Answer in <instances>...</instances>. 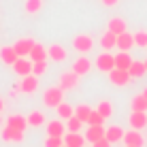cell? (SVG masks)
<instances>
[{"instance_id": "33", "label": "cell", "mask_w": 147, "mask_h": 147, "mask_svg": "<svg viewBox=\"0 0 147 147\" xmlns=\"http://www.w3.org/2000/svg\"><path fill=\"white\" fill-rule=\"evenodd\" d=\"M43 7V0H26V13H38Z\"/></svg>"}, {"instance_id": "21", "label": "cell", "mask_w": 147, "mask_h": 147, "mask_svg": "<svg viewBox=\"0 0 147 147\" xmlns=\"http://www.w3.org/2000/svg\"><path fill=\"white\" fill-rule=\"evenodd\" d=\"M83 139L85 136H81L79 132H68L64 136V145L66 147H83Z\"/></svg>"}, {"instance_id": "43", "label": "cell", "mask_w": 147, "mask_h": 147, "mask_svg": "<svg viewBox=\"0 0 147 147\" xmlns=\"http://www.w3.org/2000/svg\"><path fill=\"white\" fill-rule=\"evenodd\" d=\"M62 147H66V145H62Z\"/></svg>"}, {"instance_id": "11", "label": "cell", "mask_w": 147, "mask_h": 147, "mask_svg": "<svg viewBox=\"0 0 147 147\" xmlns=\"http://www.w3.org/2000/svg\"><path fill=\"white\" fill-rule=\"evenodd\" d=\"M17 51H15V47L11 45V47H2L0 49V60H2L4 64H9V66H13L15 62H17Z\"/></svg>"}, {"instance_id": "23", "label": "cell", "mask_w": 147, "mask_h": 147, "mask_svg": "<svg viewBox=\"0 0 147 147\" xmlns=\"http://www.w3.org/2000/svg\"><path fill=\"white\" fill-rule=\"evenodd\" d=\"M100 45H102L107 51H109V49H113V47H117V34H113V32H109V30H107V32L102 34V38H100Z\"/></svg>"}, {"instance_id": "28", "label": "cell", "mask_w": 147, "mask_h": 147, "mask_svg": "<svg viewBox=\"0 0 147 147\" xmlns=\"http://www.w3.org/2000/svg\"><path fill=\"white\" fill-rule=\"evenodd\" d=\"M90 113H92V109H90L88 105H79V107L75 109V117H79L81 121H83V124H85V121H88Z\"/></svg>"}, {"instance_id": "30", "label": "cell", "mask_w": 147, "mask_h": 147, "mask_svg": "<svg viewBox=\"0 0 147 147\" xmlns=\"http://www.w3.org/2000/svg\"><path fill=\"white\" fill-rule=\"evenodd\" d=\"M96 111H98V113L102 115L105 119L113 115V107H111V102H109V100H102V102H98V109H96Z\"/></svg>"}, {"instance_id": "5", "label": "cell", "mask_w": 147, "mask_h": 147, "mask_svg": "<svg viewBox=\"0 0 147 147\" xmlns=\"http://www.w3.org/2000/svg\"><path fill=\"white\" fill-rule=\"evenodd\" d=\"M77 83H79V75L75 70L60 75V88L62 90H73V88H77Z\"/></svg>"}, {"instance_id": "39", "label": "cell", "mask_w": 147, "mask_h": 147, "mask_svg": "<svg viewBox=\"0 0 147 147\" xmlns=\"http://www.w3.org/2000/svg\"><path fill=\"white\" fill-rule=\"evenodd\" d=\"M4 109V102H2V98H0V111H2Z\"/></svg>"}, {"instance_id": "19", "label": "cell", "mask_w": 147, "mask_h": 147, "mask_svg": "<svg viewBox=\"0 0 147 147\" xmlns=\"http://www.w3.org/2000/svg\"><path fill=\"white\" fill-rule=\"evenodd\" d=\"M64 132H66V126L62 124V121H49L47 124V134L49 136H64Z\"/></svg>"}, {"instance_id": "17", "label": "cell", "mask_w": 147, "mask_h": 147, "mask_svg": "<svg viewBox=\"0 0 147 147\" xmlns=\"http://www.w3.org/2000/svg\"><path fill=\"white\" fill-rule=\"evenodd\" d=\"M7 126H11V128L15 130H26V126H28V117H24V115H11V117L7 119Z\"/></svg>"}, {"instance_id": "3", "label": "cell", "mask_w": 147, "mask_h": 147, "mask_svg": "<svg viewBox=\"0 0 147 147\" xmlns=\"http://www.w3.org/2000/svg\"><path fill=\"white\" fill-rule=\"evenodd\" d=\"M132 79L130 77V73L128 70H124V68H113V70H109V81L113 85H128V81Z\"/></svg>"}, {"instance_id": "8", "label": "cell", "mask_w": 147, "mask_h": 147, "mask_svg": "<svg viewBox=\"0 0 147 147\" xmlns=\"http://www.w3.org/2000/svg\"><path fill=\"white\" fill-rule=\"evenodd\" d=\"M132 47H134V34H128V32L117 34V49L119 51H130Z\"/></svg>"}, {"instance_id": "13", "label": "cell", "mask_w": 147, "mask_h": 147, "mask_svg": "<svg viewBox=\"0 0 147 147\" xmlns=\"http://www.w3.org/2000/svg\"><path fill=\"white\" fill-rule=\"evenodd\" d=\"M124 143L126 145H134V147H143V136H141L139 130H130V132H124Z\"/></svg>"}, {"instance_id": "10", "label": "cell", "mask_w": 147, "mask_h": 147, "mask_svg": "<svg viewBox=\"0 0 147 147\" xmlns=\"http://www.w3.org/2000/svg\"><path fill=\"white\" fill-rule=\"evenodd\" d=\"M2 141H7V143H22L24 141V132L22 130H15V128H11V126H7V128L2 130Z\"/></svg>"}, {"instance_id": "38", "label": "cell", "mask_w": 147, "mask_h": 147, "mask_svg": "<svg viewBox=\"0 0 147 147\" xmlns=\"http://www.w3.org/2000/svg\"><path fill=\"white\" fill-rule=\"evenodd\" d=\"M117 2H119V0H102V4H105V7H115Z\"/></svg>"}, {"instance_id": "1", "label": "cell", "mask_w": 147, "mask_h": 147, "mask_svg": "<svg viewBox=\"0 0 147 147\" xmlns=\"http://www.w3.org/2000/svg\"><path fill=\"white\" fill-rule=\"evenodd\" d=\"M43 102L47 105V107H55L58 109V105L60 102H64V90L60 88H49V90H45V94H43Z\"/></svg>"}, {"instance_id": "15", "label": "cell", "mask_w": 147, "mask_h": 147, "mask_svg": "<svg viewBox=\"0 0 147 147\" xmlns=\"http://www.w3.org/2000/svg\"><path fill=\"white\" fill-rule=\"evenodd\" d=\"M107 132V128H102V126H90L88 132H85V139L90 141V143H96V141H100Z\"/></svg>"}, {"instance_id": "29", "label": "cell", "mask_w": 147, "mask_h": 147, "mask_svg": "<svg viewBox=\"0 0 147 147\" xmlns=\"http://www.w3.org/2000/svg\"><path fill=\"white\" fill-rule=\"evenodd\" d=\"M132 111H147V98L143 94H139V96L132 98Z\"/></svg>"}, {"instance_id": "37", "label": "cell", "mask_w": 147, "mask_h": 147, "mask_svg": "<svg viewBox=\"0 0 147 147\" xmlns=\"http://www.w3.org/2000/svg\"><path fill=\"white\" fill-rule=\"evenodd\" d=\"M92 145H94V147H111L113 143H111V141L107 139V136H102L100 141H96V143H92Z\"/></svg>"}, {"instance_id": "6", "label": "cell", "mask_w": 147, "mask_h": 147, "mask_svg": "<svg viewBox=\"0 0 147 147\" xmlns=\"http://www.w3.org/2000/svg\"><path fill=\"white\" fill-rule=\"evenodd\" d=\"M13 70L17 75H22V77H26V75L32 73V60L30 58H17V62L13 64Z\"/></svg>"}, {"instance_id": "25", "label": "cell", "mask_w": 147, "mask_h": 147, "mask_svg": "<svg viewBox=\"0 0 147 147\" xmlns=\"http://www.w3.org/2000/svg\"><path fill=\"white\" fill-rule=\"evenodd\" d=\"M109 32H113V34H121V32H126V22L121 17H113L109 22Z\"/></svg>"}, {"instance_id": "35", "label": "cell", "mask_w": 147, "mask_h": 147, "mask_svg": "<svg viewBox=\"0 0 147 147\" xmlns=\"http://www.w3.org/2000/svg\"><path fill=\"white\" fill-rule=\"evenodd\" d=\"M45 68H47V60H40V62H32V75H43Z\"/></svg>"}, {"instance_id": "40", "label": "cell", "mask_w": 147, "mask_h": 147, "mask_svg": "<svg viewBox=\"0 0 147 147\" xmlns=\"http://www.w3.org/2000/svg\"><path fill=\"white\" fill-rule=\"evenodd\" d=\"M143 96H145V98H147V90H145V92H143Z\"/></svg>"}, {"instance_id": "32", "label": "cell", "mask_w": 147, "mask_h": 147, "mask_svg": "<svg viewBox=\"0 0 147 147\" xmlns=\"http://www.w3.org/2000/svg\"><path fill=\"white\" fill-rule=\"evenodd\" d=\"M85 124H90V126H102V124H105V117H102V115L98 113V111H92Z\"/></svg>"}, {"instance_id": "16", "label": "cell", "mask_w": 147, "mask_h": 147, "mask_svg": "<svg viewBox=\"0 0 147 147\" xmlns=\"http://www.w3.org/2000/svg\"><path fill=\"white\" fill-rule=\"evenodd\" d=\"M90 68H92V62H90V60L85 58V55H81L77 62L73 64V70L79 75V77H81V75H85V73H90Z\"/></svg>"}, {"instance_id": "41", "label": "cell", "mask_w": 147, "mask_h": 147, "mask_svg": "<svg viewBox=\"0 0 147 147\" xmlns=\"http://www.w3.org/2000/svg\"><path fill=\"white\" fill-rule=\"evenodd\" d=\"M126 147H134V145H126Z\"/></svg>"}, {"instance_id": "36", "label": "cell", "mask_w": 147, "mask_h": 147, "mask_svg": "<svg viewBox=\"0 0 147 147\" xmlns=\"http://www.w3.org/2000/svg\"><path fill=\"white\" fill-rule=\"evenodd\" d=\"M134 45H139V47H147V32H136L134 34Z\"/></svg>"}, {"instance_id": "34", "label": "cell", "mask_w": 147, "mask_h": 147, "mask_svg": "<svg viewBox=\"0 0 147 147\" xmlns=\"http://www.w3.org/2000/svg\"><path fill=\"white\" fill-rule=\"evenodd\" d=\"M64 145V136H49L45 139V147H62Z\"/></svg>"}, {"instance_id": "12", "label": "cell", "mask_w": 147, "mask_h": 147, "mask_svg": "<svg viewBox=\"0 0 147 147\" xmlns=\"http://www.w3.org/2000/svg\"><path fill=\"white\" fill-rule=\"evenodd\" d=\"M130 126H132L134 130H141L147 126V115L145 111H132V115H130Z\"/></svg>"}, {"instance_id": "27", "label": "cell", "mask_w": 147, "mask_h": 147, "mask_svg": "<svg viewBox=\"0 0 147 147\" xmlns=\"http://www.w3.org/2000/svg\"><path fill=\"white\" fill-rule=\"evenodd\" d=\"M45 113H40V111H32V113L28 115V126H43L45 124Z\"/></svg>"}, {"instance_id": "2", "label": "cell", "mask_w": 147, "mask_h": 147, "mask_svg": "<svg viewBox=\"0 0 147 147\" xmlns=\"http://www.w3.org/2000/svg\"><path fill=\"white\" fill-rule=\"evenodd\" d=\"M96 66H98V70H102V73H109V70H113V68H115V55L109 53V51L100 53L98 58H96Z\"/></svg>"}, {"instance_id": "42", "label": "cell", "mask_w": 147, "mask_h": 147, "mask_svg": "<svg viewBox=\"0 0 147 147\" xmlns=\"http://www.w3.org/2000/svg\"><path fill=\"white\" fill-rule=\"evenodd\" d=\"M145 68H147V60H145Z\"/></svg>"}, {"instance_id": "24", "label": "cell", "mask_w": 147, "mask_h": 147, "mask_svg": "<svg viewBox=\"0 0 147 147\" xmlns=\"http://www.w3.org/2000/svg\"><path fill=\"white\" fill-rule=\"evenodd\" d=\"M128 73H130V77H134V79L143 77V75L147 73V68H145V62H134V60H132V64H130Z\"/></svg>"}, {"instance_id": "4", "label": "cell", "mask_w": 147, "mask_h": 147, "mask_svg": "<svg viewBox=\"0 0 147 147\" xmlns=\"http://www.w3.org/2000/svg\"><path fill=\"white\" fill-rule=\"evenodd\" d=\"M73 47L77 49L79 53H88L90 49L94 47V40H92L90 34H79V36H75V40H73Z\"/></svg>"}, {"instance_id": "14", "label": "cell", "mask_w": 147, "mask_h": 147, "mask_svg": "<svg viewBox=\"0 0 147 147\" xmlns=\"http://www.w3.org/2000/svg\"><path fill=\"white\" fill-rule=\"evenodd\" d=\"M47 55L53 62H62V60H66V49H64L62 45H51V47L47 49Z\"/></svg>"}, {"instance_id": "22", "label": "cell", "mask_w": 147, "mask_h": 147, "mask_svg": "<svg viewBox=\"0 0 147 147\" xmlns=\"http://www.w3.org/2000/svg\"><path fill=\"white\" fill-rule=\"evenodd\" d=\"M105 136H107L111 143H119V141H124V130H121L119 126H111V128H107Z\"/></svg>"}, {"instance_id": "31", "label": "cell", "mask_w": 147, "mask_h": 147, "mask_svg": "<svg viewBox=\"0 0 147 147\" xmlns=\"http://www.w3.org/2000/svg\"><path fill=\"white\" fill-rule=\"evenodd\" d=\"M81 126H83V121H81L79 117H75V115L70 119H66V130H68V132H79Z\"/></svg>"}, {"instance_id": "9", "label": "cell", "mask_w": 147, "mask_h": 147, "mask_svg": "<svg viewBox=\"0 0 147 147\" xmlns=\"http://www.w3.org/2000/svg\"><path fill=\"white\" fill-rule=\"evenodd\" d=\"M19 88H22V92H26V94H32V92H36V88H38V79H36V75H26L24 77V81L19 83Z\"/></svg>"}, {"instance_id": "7", "label": "cell", "mask_w": 147, "mask_h": 147, "mask_svg": "<svg viewBox=\"0 0 147 147\" xmlns=\"http://www.w3.org/2000/svg\"><path fill=\"white\" fill-rule=\"evenodd\" d=\"M13 47H15V51H17L19 58H26V55H30V51H32L34 40L32 38H22V40H17Z\"/></svg>"}, {"instance_id": "20", "label": "cell", "mask_w": 147, "mask_h": 147, "mask_svg": "<svg viewBox=\"0 0 147 147\" xmlns=\"http://www.w3.org/2000/svg\"><path fill=\"white\" fill-rule=\"evenodd\" d=\"M130 64H132V58H130V53H128V51H119L117 55H115V68H124V70H128V68H130Z\"/></svg>"}, {"instance_id": "26", "label": "cell", "mask_w": 147, "mask_h": 147, "mask_svg": "<svg viewBox=\"0 0 147 147\" xmlns=\"http://www.w3.org/2000/svg\"><path fill=\"white\" fill-rule=\"evenodd\" d=\"M58 115H60L62 119H70V117L75 115V109L70 107L68 102H60V105H58Z\"/></svg>"}, {"instance_id": "18", "label": "cell", "mask_w": 147, "mask_h": 147, "mask_svg": "<svg viewBox=\"0 0 147 147\" xmlns=\"http://www.w3.org/2000/svg\"><path fill=\"white\" fill-rule=\"evenodd\" d=\"M32 62H40V60H47L49 55H47V49L43 47V45H38V43H34V47H32V51H30L28 55Z\"/></svg>"}]
</instances>
